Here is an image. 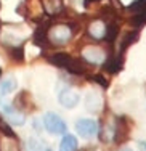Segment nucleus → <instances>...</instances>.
I'll list each match as a JSON object with an SVG mask.
<instances>
[{
    "label": "nucleus",
    "instance_id": "f257e3e1",
    "mask_svg": "<svg viewBox=\"0 0 146 151\" xmlns=\"http://www.w3.org/2000/svg\"><path fill=\"white\" fill-rule=\"evenodd\" d=\"M72 27L66 23H58V24H53V26L48 27L47 31V37H48V42L55 45H64L71 40L72 37Z\"/></svg>",
    "mask_w": 146,
    "mask_h": 151
},
{
    "label": "nucleus",
    "instance_id": "f03ea898",
    "mask_svg": "<svg viewBox=\"0 0 146 151\" xmlns=\"http://www.w3.org/2000/svg\"><path fill=\"white\" fill-rule=\"evenodd\" d=\"M0 114L3 116V119L6 122H10L13 125H24V122H26L24 113L18 111V108L11 106L6 101H0Z\"/></svg>",
    "mask_w": 146,
    "mask_h": 151
},
{
    "label": "nucleus",
    "instance_id": "7ed1b4c3",
    "mask_svg": "<svg viewBox=\"0 0 146 151\" xmlns=\"http://www.w3.org/2000/svg\"><path fill=\"white\" fill-rule=\"evenodd\" d=\"M44 125L45 129L53 135H61V134H66L67 127H66V122L55 113H47L44 116Z\"/></svg>",
    "mask_w": 146,
    "mask_h": 151
},
{
    "label": "nucleus",
    "instance_id": "20e7f679",
    "mask_svg": "<svg viewBox=\"0 0 146 151\" xmlns=\"http://www.w3.org/2000/svg\"><path fill=\"white\" fill-rule=\"evenodd\" d=\"M76 130L77 134L84 138H90L98 132V124L93 119H79L76 124Z\"/></svg>",
    "mask_w": 146,
    "mask_h": 151
},
{
    "label": "nucleus",
    "instance_id": "39448f33",
    "mask_svg": "<svg viewBox=\"0 0 146 151\" xmlns=\"http://www.w3.org/2000/svg\"><path fill=\"white\" fill-rule=\"evenodd\" d=\"M58 100H59V103H61L64 108H74L77 103H79L80 96L72 87H64L61 92H59Z\"/></svg>",
    "mask_w": 146,
    "mask_h": 151
},
{
    "label": "nucleus",
    "instance_id": "423d86ee",
    "mask_svg": "<svg viewBox=\"0 0 146 151\" xmlns=\"http://www.w3.org/2000/svg\"><path fill=\"white\" fill-rule=\"evenodd\" d=\"M104 58H106L104 52H103L101 48H98V47H87V48L82 50V60L87 61V63L98 64Z\"/></svg>",
    "mask_w": 146,
    "mask_h": 151
},
{
    "label": "nucleus",
    "instance_id": "0eeeda50",
    "mask_svg": "<svg viewBox=\"0 0 146 151\" xmlns=\"http://www.w3.org/2000/svg\"><path fill=\"white\" fill-rule=\"evenodd\" d=\"M40 5H42V10L48 16H56L64 10L63 0H40Z\"/></svg>",
    "mask_w": 146,
    "mask_h": 151
},
{
    "label": "nucleus",
    "instance_id": "6e6552de",
    "mask_svg": "<svg viewBox=\"0 0 146 151\" xmlns=\"http://www.w3.org/2000/svg\"><path fill=\"white\" fill-rule=\"evenodd\" d=\"M129 122H127L124 117H120V119H117V122L114 124V138H116L117 143H122L127 140V137H129Z\"/></svg>",
    "mask_w": 146,
    "mask_h": 151
},
{
    "label": "nucleus",
    "instance_id": "1a4fd4ad",
    "mask_svg": "<svg viewBox=\"0 0 146 151\" xmlns=\"http://www.w3.org/2000/svg\"><path fill=\"white\" fill-rule=\"evenodd\" d=\"M104 31H106V23L103 19H95L88 26V34L93 39H103L104 37Z\"/></svg>",
    "mask_w": 146,
    "mask_h": 151
},
{
    "label": "nucleus",
    "instance_id": "9d476101",
    "mask_svg": "<svg viewBox=\"0 0 146 151\" xmlns=\"http://www.w3.org/2000/svg\"><path fill=\"white\" fill-rule=\"evenodd\" d=\"M122 56L124 55L111 56V58H108V60H106V63L103 64V68H104L106 71H109V73H112V74L119 73V71L122 69V66H124V58H122Z\"/></svg>",
    "mask_w": 146,
    "mask_h": 151
},
{
    "label": "nucleus",
    "instance_id": "9b49d317",
    "mask_svg": "<svg viewBox=\"0 0 146 151\" xmlns=\"http://www.w3.org/2000/svg\"><path fill=\"white\" fill-rule=\"evenodd\" d=\"M0 151H19L18 140L11 135L3 134L2 137H0Z\"/></svg>",
    "mask_w": 146,
    "mask_h": 151
},
{
    "label": "nucleus",
    "instance_id": "f8f14e48",
    "mask_svg": "<svg viewBox=\"0 0 146 151\" xmlns=\"http://www.w3.org/2000/svg\"><path fill=\"white\" fill-rule=\"evenodd\" d=\"M47 31H48V24H42V26H39L37 31L34 32V44H37L39 47H47V44H48Z\"/></svg>",
    "mask_w": 146,
    "mask_h": 151
},
{
    "label": "nucleus",
    "instance_id": "ddd939ff",
    "mask_svg": "<svg viewBox=\"0 0 146 151\" xmlns=\"http://www.w3.org/2000/svg\"><path fill=\"white\" fill-rule=\"evenodd\" d=\"M138 39V32L137 31H132V32H125L122 37V40H120V47H119V53L120 55H124V52H125L129 47L133 44V42H137Z\"/></svg>",
    "mask_w": 146,
    "mask_h": 151
},
{
    "label": "nucleus",
    "instance_id": "4468645a",
    "mask_svg": "<svg viewBox=\"0 0 146 151\" xmlns=\"http://www.w3.org/2000/svg\"><path fill=\"white\" fill-rule=\"evenodd\" d=\"M59 151H77V138L71 134L64 135L59 143Z\"/></svg>",
    "mask_w": 146,
    "mask_h": 151
},
{
    "label": "nucleus",
    "instance_id": "2eb2a0df",
    "mask_svg": "<svg viewBox=\"0 0 146 151\" xmlns=\"http://www.w3.org/2000/svg\"><path fill=\"white\" fill-rule=\"evenodd\" d=\"M85 106L88 111H98L101 108V96H98L97 93L90 92L85 98Z\"/></svg>",
    "mask_w": 146,
    "mask_h": 151
},
{
    "label": "nucleus",
    "instance_id": "dca6fc26",
    "mask_svg": "<svg viewBox=\"0 0 146 151\" xmlns=\"http://www.w3.org/2000/svg\"><path fill=\"white\" fill-rule=\"evenodd\" d=\"M69 60H71V56L67 55V53H55V55H52L48 58V61L52 64H55V66H58V68H63V69L66 68V64Z\"/></svg>",
    "mask_w": 146,
    "mask_h": 151
},
{
    "label": "nucleus",
    "instance_id": "f3484780",
    "mask_svg": "<svg viewBox=\"0 0 146 151\" xmlns=\"http://www.w3.org/2000/svg\"><path fill=\"white\" fill-rule=\"evenodd\" d=\"M117 35H119V27H117L116 23H112V21H109V23H106V31H104V37L108 42H114L117 39Z\"/></svg>",
    "mask_w": 146,
    "mask_h": 151
},
{
    "label": "nucleus",
    "instance_id": "a211bd4d",
    "mask_svg": "<svg viewBox=\"0 0 146 151\" xmlns=\"http://www.w3.org/2000/svg\"><path fill=\"white\" fill-rule=\"evenodd\" d=\"M16 88V79L15 77H6L0 84V95H8Z\"/></svg>",
    "mask_w": 146,
    "mask_h": 151
},
{
    "label": "nucleus",
    "instance_id": "6ab92c4d",
    "mask_svg": "<svg viewBox=\"0 0 146 151\" xmlns=\"http://www.w3.org/2000/svg\"><path fill=\"white\" fill-rule=\"evenodd\" d=\"M10 53H11L13 60H18V61H23V58H24L23 45H11V47H10Z\"/></svg>",
    "mask_w": 146,
    "mask_h": 151
},
{
    "label": "nucleus",
    "instance_id": "aec40b11",
    "mask_svg": "<svg viewBox=\"0 0 146 151\" xmlns=\"http://www.w3.org/2000/svg\"><path fill=\"white\" fill-rule=\"evenodd\" d=\"M130 24L133 27H141L143 24H146V15H141V13H137L130 18Z\"/></svg>",
    "mask_w": 146,
    "mask_h": 151
},
{
    "label": "nucleus",
    "instance_id": "412c9836",
    "mask_svg": "<svg viewBox=\"0 0 146 151\" xmlns=\"http://www.w3.org/2000/svg\"><path fill=\"white\" fill-rule=\"evenodd\" d=\"M27 151H44V145L40 140L37 138H31L27 142Z\"/></svg>",
    "mask_w": 146,
    "mask_h": 151
},
{
    "label": "nucleus",
    "instance_id": "4be33fe9",
    "mask_svg": "<svg viewBox=\"0 0 146 151\" xmlns=\"http://www.w3.org/2000/svg\"><path fill=\"white\" fill-rule=\"evenodd\" d=\"M90 81L97 82V84L101 85V87H108V85H109L108 79H106L104 76H101V74H95V76H92V77H90Z\"/></svg>",
    "mask_w": 146,
    "mask_h": 151
},
{
    "label": "nucleus",
    "instance_id": "5701e85b",
    "mask_svg": "<svg viewBox=\"0 0 146 151\" xmlns=\"http://www.w3.org/2000/svg\"><path fill=\"white\" fill-rule=\"evenodd\" d=\"M90 2H98V0H85V5H88Z\"/></svg>",
    "mask_w": 146,
    "mask_h": 151
},
{
    "label": "nucleus",
    "instance_id": "b1692460",
    "mask_svg": "<svg viewBox=\"0 0 146 151\" xmlns=\"http://www.w3.org/2000/svg\"><path fill=\"white\" fill-rule=\"evenodd\" d=\"M122 151H132V150H122Z\"/></svg>",
    "mask_w": 146,
    "mask_h": 151
},
{
    "label": "nucleus",
    "instance_id": "393cba45",
    "mask_svg": "<svg viewBox=\"0 0 146 151\" xmlns=\"http://www.w3.org/2000/svg\"><path fill=\"white\" fill-rule=\"evenodd\" d=\"M0 76H2V69H0Z\"/></svg>",
    "mask_w": 146,
    "mask_h": 151
},
{
    "label": "nucleus",
    "instance_id": "a878e982",
    "mask_svg": "<svg viewBox=\"0 0 146 151\" xmlns=\"http://www.w3.org/2000/svg\"><path fill=\"white\" fill-rule=\"evenodd\" d=\"M47 151H50V150H47Z\"/></svg>",
    "mask_w": 146,
    "mask_h": 151
}]
</instances>
